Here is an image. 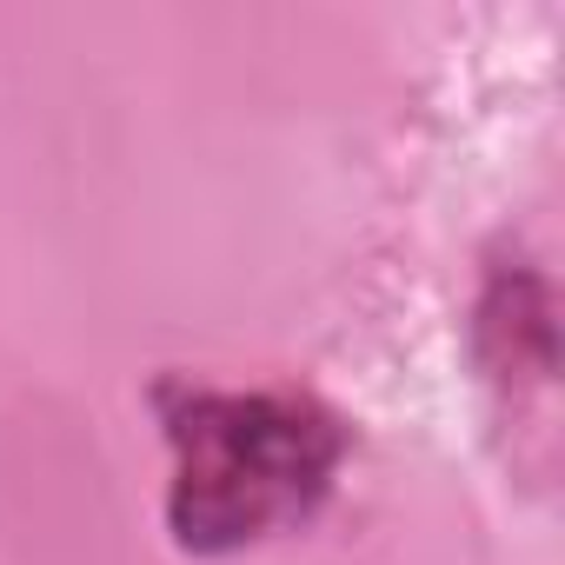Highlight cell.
<instances>
[{
	"instance_id": "1",
	"label": "cell",
	"mask_w": 565,
	"mask_h": 565,
	"mask_svg": "<svg viewBox=\"0 0 565 565\" xmlns=\"http://www.w3.org/2000/svg\"><path fill=\"white\" fill-rule=\"evenodd\" d=\"M153 413L173 452L167 532L186 558H233L313 525L353 452V426L327 399L287 386L220 393L160 380Z\"/></svg>"
},
{
	"instance_id": "2",
	"label": "cell",
	"mask_w": 565,
	"mask_h": 565,
	"mask_svg": "<svg viewBox=\"0 0 565 565\" xmlns=\"http://www.w3.org/2000/svg\"><path fill=\"white\" fill-rule=\"evenodd\" d=\"M472 347H479V366L499 393H512V406L532 393L545 399L552 393V373H558V333H552V294L532 266H492L486 294H479V313H472Z\"/></svg>"
}]
</instances>
